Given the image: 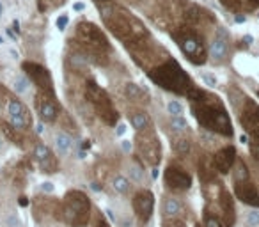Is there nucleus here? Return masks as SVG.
<instances>
[{
  "label": "nucleus",
  "mask_w": 259,
  "mask_h": 227,
  "mask_svg": "<svg viewBox=\"0 0 259 227\" xmlns=\"http://www.w3.org/2000/svg\"><path fill=\"white\" fill-rule=\"evenodd\" d=\"M187 98L190 100L192 114H194L197 123L206 131L229 139L233 137L234 135L233 123H231L229 114H227L226 107H224L219 98L199 89V87H194V90Z\"/></svg>",
  "instance_id": "f257e3e1"
},
{
  "label": "nucleus",
  "mask_w": 259,
  "mask_h": 227,
  "mask_svg": "<svg viewBox=\"0 0 259 227\" xmlns=\"http://www.w3.org/2000/svg\"><path fill=\"white\" fill-rule=\"evenodd\" d=\"M148 76L158 87L169 90V93L180 94V96H188L195 87L190 75L181 68V64L176 59L163 61L162 64H158L151 71H148Z\"/></svg>",
  "instance_id": "f03ea898"
},
{
  "label": "nucleus",
  "mask_w": 259,
  "mask_h": 227,
  "mask_svg": "<svg viewBox=\"0 0 259 227\" xmlns=\"http://www.w3.org/2000/svg\"><path fill=\"white\" fill-rule=\"evenodd\" d=\"M93 216V204L82 190H69L61 201V220L69 227H87Z\"/></svg>",
  "instance_id": "7ed1b4c3"
},
{
  "label": "nucleus",
  "mask_w": 259,
  "mask_h": 227,
  "mask_svg": "<svg viewBox=\"0 0 259 227\" xmlns=\"http://www.w3.org/2000/svg\"><path fill=\"white\" fill-rule=\"evenodd\" d=\"M103 20L107 23V27L124 43H141L146 36L148 30L146 27L139 22L137 18L130 16L128 13H115V9L107 11L103 9Z\"/></svg>",
  "instance_id": "20e7f679"
},
{
  "label": "nucleus",
  "mask_w": 259,
  "mask_h": 227,
  "mask_svg": "<svg viewBox=\"0 0 259 227\" xmlns=\"http://www.w3.org/2000/svg\"><path fill=\"white\" fill-rule=\"evenodd\" d=\"M170 37L176 41L178 48L181 50V54L195 66H201L208 61V48H206L202 37L195 32L194 29H178L174 32H170Z\"/></svg>",
  "instance_id": "39448f33"
},
{
  "label": "nucleus",
  "mask_w": 259,
  "mask_h": 227,
  "mask_svg": "<svg viewBox=\"0 0 259 227\" xmlns=\"http://www.w3.org/2000/svg\"><path fill=\"white\" fill-rule=\"evenodd\" d=\"M85 98H87V101L93 105L98 117H100L107 126H115V124H117L119 114L114 108V103H112L110 96H108L96 82H93V80H89V82L85 83Z\"/></svg>",
  "instance_id": "423d86ee"
},
{
  "label": "nucleus",
  "mask_w": 259,
  "mask_h": 227,
  "mask_svg": "<svg viewBox=\"0 0 259 227\" xmlns=\"http://www.w3.org/2000/svg\"><path fill=\"white\" fill-rule=\"evenodd\" d=\"M76 39L82 43V47L85 48L89 54H93L94 57L105 59L107 54L110 52V43L105 37V34L98 29L96 25L89 22H80L76 25Z\"/></svg>",
  "instance_id": "0eeeda50"
},
{
  "label": "nucleus",
  "mask_w": 259,
  "mask_h": 227,
  "mask_svg": "<svg viewBox=\"0 0 259 227\" xmlns=\"http://www.w3.org/2000/svg\"><path fill=\"white\" fill-rule=\"evenodd\" d=\"M135 155L142 163L149 167H156L162 162V144L153 128L144 131H137L135 137Z\"/></svg>",
  "instance_id": "6e6552de"
},
{
  "label": "nucleus",
  "mask_w": 259,
  "mask_h": 227,
  "mask_svg": "<svg viewBox=\"0 0 259 227\" xmlns=\"http://www.w3.org/2000/svg\"><path fill=\"white\" fill-rule=\"evenodd\" d=\"M4 103H6V112H8L9 123L15 128H18L20 131L30 130V126H32V114L22 103V100L11 96V94H6Z\"/></svg>",
  "instance_id": "1a4fd4ad"
},
{
  "label": "nucleus",
  "mask_w": 259,
  "mask_h": 227,
  "mask_svg": "<svg viewBox=\"0 0 259 227\" xmlns=\"http://www.w3.org/2000/svg\"><path fill=\"white\" fill-rule=\"evenodd\" d=\"M192 181H194L192 179V174L185 167H181L180 163H169L165 167V170H163V183L174 194L190 190Z\"/></svg>",
  "instance_id": "9d476101"
},
{
  "label": "nucleus",
  "mask_w": 259,
  "mask_h": 227,
  "mask_svg": "<svg viewBox=\"0 0 259 227\" xmlns=\"http://www.w3.org/2000/svg\"><path fill=\"white\" fill-rule=\"evenodd\" d=\"M36 110L43 123H55L61 116V105L57 103L55 93L37 90L36 94Z\"/></svg>",
  "instance_id": "9b49d317"
},
{
  "label": "nucleus",
  "mask_w": 259,
  "mask_h": 227,
  "mask_svg": "<svg viewBox=\"0 0 259 227\" xmlns=\"http://www.w3.org/2000/svg\"><path fill=\"white\" fill-rule=\"evenodd\" d=\"M132 208L142 223H148L155 213V194L148 188H141L132 197Z\"/></svg>",
  "instance_id": "f8f14e48"
},
{
  "label": "nucleus",
  "mask_w": 259,
  "mask_h": 227,
  "mask_svg": "<svg viewBox=\"0 0 259 227\" xmlns=\"http://www.w3.org/2000/svg\"><path fill=\"white\" fill-rule=\"evenodd\" d=\"M32 158L36 162V165L39 167L41 172L45 174H55L59 170V160L55 156V153L48 148L45 142L36 141L32 148Z\"/></svg>",
  "instance_id": "ddd939ff"
},
{
  "label": "nucleus",
  "mask_w": 259,
  "mask_h": 227,
  "mask_svg": "<svg viewBox=\"0 0 259 227\" xmlns=\"http://www.w3.org/2000/svg\"><path fill=\"white\" fill-rule=\"evenodd\" d=\"M23 71L30 78V82L37 87V90H45V93H55L54 90V80L52 75L45 66L37 64V62H23Z\"/></svg>",
  "instance_id": "4468645a"
},
{
  "label": "nucleus",
  "mask_w": 259,
  "mask_h": 227,
  "mask_svg": "<svg viewBox=\"0 0 259 227\" xmlns=\"http://www.w3.org/2000/svg\"><path fill=\"white\" fill-rule=\"evenodd\" d=\"M208 57L211 59L215 64H222L229 57V34L224 29H219L213 37V41L209 43L208 48Z\"/></svg>",
  "instance_id": "2eb2a0df"
},
{
  "label": "nucleus",
  "mask_w": 259,
  "mask_h": 227,
  "mask_svg": "<svg viewBox=\"0 0 259 227\" xmlns=\"http://www.w3.org/2000/svg\"><path fill=\"white\" fill-rule=\"evenodd\" d=\"M233 190L236 199H240L243 204L250 206V208H259V190L252 177L243 181H233Z\"/></svg>",
  "instance_id": "dca6fc26"
},
{
  "label": "nucleus",
  "mask_w": 259,
  "mask_h": 227,
  "mask_svg": "<svg viewBox=\"0 0 259 227\" xmlns=\"http://www.w3.org/2000/svg\"><path fill=\"white\" fill-rule=\"evenodd\" d=\"M217 206H219V213L222 216V220L227 223V225H234L236 222V206H234V199L233 194H231L227 188L220 187V192L215 195Z\"/></svg>",
  "instance_id": "f3484780"
},
{
  "label": "nucleus",
  "mask_w": 259,
  "mask_h": 227,
  "mask_svg": "<svg viewBox=\"0 0 259 227\" xmlns=\"http://www.w3.org/2000/svg\"><path fill=\"white\" fill-rule=\"evenodd\" d=\"M240 123L252 139L259 141V105L254 101H247L240 114Z\"/></svg>",
  "instance_id": "a211bd4d"
},
{
  "label": "nucleus",
  "mask_w": 259,
  "mask_h": 227,
  "mask_svg": "<svg viewBox=\"0 0 259 227\" xmlns=\"http://www.w3.org/2000/svg\"><path fill=\"white\" fill-rule=\"evenodd\" d=\"M211 160H213V165H215L217 172L229 174L238 160V153H236V149H234V146H224V148H220L219 151L211 156Z\"/></svg>",
  "instance_id": "6ab92c4d"
},
{
  "label": "nucleus",
  "mask_w": 259,
  "mask_h": 227,
  "mask_svg": "<svg viewBox=\"0 0 259 227\" xmlns=\"http://www.w3.org/2000/svg\"><path fill=\"white\" fill-rule=\"evenodd\" d=\"M183 213V202L176 195H165L162 201V216L163 218H174L181 216Z\"/></svg>",
  "instance_id": "aec40b11"
},
{
  "label": "nucleus",
  "mask_w": 259,
  "mask_h": 227,
  "mask_svg": "<svg viewBox=\"0 0 259 227\" xmlns=\"http://www.w3.org/2000/svg\"><path fill=\"white\" fill-rule=\"evenodd\" d=\"M128 121L135 131H144L153 128L151 117H149V114L146 110H132L128 114Z\"/></svg>",
  "instance_id": "412c9836"
},
{
  "label": "nucleus",
  "mask_w": 259,
  "mask_h": 227,
  "mask_svg": "<svg viewBox=\"0 0 259 227\" xmlns=\"http://www.w3.org/2000/svg\"><path fill=\"white\" fill-rule=\"evenodd\" d=\"M220 4L233 13H247L259 8V0H220Z\"/></svg>",
  "instance_id": "4be33fe9"
},
{
  "label": "nucleus",
  "mask_w": 259,
  "mask_h": 227,
  "mask_svg": "<svg viewBox=\"0 0 259 227\" xmlns=\"http://www.w3.org/2000/svg\"><path fill=\"white\" fill-rule=\"evenodd\" d=\"M0 130H2V133L6 135V139H9V141L13 142V144H18V146H23V131H20L18 128L13 126L9 121H4V119H0Z\"/></svg>",
  "instance_id": "5701e85b"
},
{
  "label": "nucleus",
  "mask_w": 259,
  "mask_h": 227,
  "mask_svg": "<svg viewBox=\"0 0 259 227\" xmlns=\"http://www.w3.org/2000/svg\"><path fill=\"white\" fill-rule=\"evenodd\" d=\"M71 146H73L71 135L62 130L55 131V149H57L59 155H68L71 151Z\"/></svg>",
  "instance_id": "b1692460"
},
{
  "label": "nucleus",
  "mask_w": 259,
  "mask_h": 227,
  "mask_svg": "<svg viewBox=\"0 0 259 227\" xmlns=\"http://www.w3.org/2000/svg\"><path fill=\"white\" fill-rule=\"evenodd\" d=\"M112 188H114L115 194L126 195V194H130V190H132V181H130L126 176L115 174V176L112 177Z\"/></svg>",
  "instance_id": "393cba45"
},
{
  "label": "nucleus",
  "mask_w": 259,
  "mask_h": 227,
  "mask_svg": "<svg viewBox=\"0 0 259 227\" xmlns=\"http://www.w3.org/2000/svg\"><path fill=\"white\" fill-rule=\"evenodd\" d=\"M231 176H233V181L250 179V170H248V165L243 162V160H236L233 170H231Z\"/></svg>",
  "instance_id": "a878e982"
},
{
  "label": "nucleus",
  "mask_w": 259,
  "mask_h": 227,
  "mask_svg": "<svg viewBox=\"0 0 259 227\" xmlns=\"http://www.w3.org/2000/svg\"><path fill=\"white\" fill-rule=\"evenodd\" d=\"M202 227H229L226 222L222 220V216L211 213L209 209H206L204 215H202Z\"/></svg>",
  "instance_id": "bb28decb"
},
{
  "label": "nucleus",
  "mask_w": 259,
  "mask_h": 227,
  "mask_svg": "<svg viewBox=\"0 0 259 227\" xmlns=\"http://www.w3.org/2000/svg\"><path fill=\"white\" fill-rule=\"evenodd\" d=\"M172 148H174V153H176L178 156H183V158H187V156L192 153V142L188 141V139H185V137H178L176 141H174Z\"/></svg>",
  "instance_id": "cd10ccee"
},
{
  "label": "nucleus",
  "mask_w": 259,
  "mask_h": 227,
  "mask_svg": "<svg viewBox=\"0 0 259 227\" xmlns=\"http://www.w3.org/2000/svg\"><path fill=\"white\" fill-rule=\"evenodd\" d=\"M122 94L132 101H142V98H144V93H142V89L137 83H126L124 89H122Z\"/></svg>",
  "instance_id": "c85d7f7f"
},
{
  "label": "nucleus",
  "mask_w": 259,
  "mask_h": 227,
  "mask_svg": "<svg viewBox=\"0 0 259 227\" xmlns=\"http://www.w3.org/2000/svg\"><path fill=\"white\" fill-rule=\"evenodd\" d=\"M170 130L176 131V133H183L188 130V123L183 116H170Z\"/></svg>",
  "instance_id": "c756f323"
},
{
  "label": "nucleus",
  "mask_w": 259,
  "mask_h": 227,
  "mask_svg": "<svg viewBox=\"0 0 259 227\" xmlns=\"http://www.w3.org/2000/svg\"><path fill=\"white\" fill-rule=\"evenodd\" d=\"M245 227H259V208H250L243 216Z\"/></svg>",
  "instance_id": "7c9ffc66"
},
{
  "label": "nucleus",
  "mask_w": 259,
  "mask_h": 227,
  "mask_svg": "<svg viewBox=\"0 0 259 227\" xmlns=\"http://www.w3.org/2000/svg\"><path fill=\"white\" fill-rule=\"evenodd\" d=\"M167 112H169L170 116H183V105L176 100L169 101L167 103Z\"/></svg>",
  "instance_id": "2f4dec72"
},
{
  "label": "nucleus",
  "mask_w": 259,
  "mask_h": 227,
  "mask_svg": "<svg viewBox=\"0 0 259 227\" xmlns=\"http://www.w3.org/2000/svg\"><path fill=\"white\" fill-rule=\"evenodd\" d=\"M163 227H187V220H185L183 216L163 218Z\"/></svg>",
  "instance_id": "473e14b6"
},
{
  "label": "nucleus",
  "mask_w": 259,
  "mask_h": 227,
  "mask_svg": "<svg viewBox=\"0 0 259 227\" xmlns=\"http://www.w3.org/2000/svg\"><path fill=\"white\" fill-rule=\"evenodd\" d=\"M27 89H29V80L25 78V76H16L15 80V90L20 94L27 93Z\"/></svg>",
  "instance_id": "72a5a7b5"
},
{
  "label": "nucleus",
  "mask_w": 259,
  "mask_h": 227,
  "mask_svg": "<svg viewBox=\"0 0 259 227\" xmlns=\"http://www.w3.org/2000/svg\"><path fill=\"white\" fill-rule=\"evenodd\" d=\"M248 149H250L252 158L259 162V141H257V139H252L250 137V142H248Z\"/></svg>",
  "instance_id": "f704fd0d"
},
{
  "label": "nucleus",
  "mask_w": 259,
  "mask_h": 227,
  "mask_svg": "<svg viewBox=\"0 0 259 227\" xmlns=\"http://www.w3.org/2000/svg\"><path fill=\"white\" fill-rule=\"evenodd\" d=\"M6 227H23V225L18 222V220L15 218V216H13V218H8V220H6Z\"/></svg>",
  "instance_id": "c9c22d12"
},
{
  "label": "nucleus",
  "mask_w": 259,
  "mask_h": 227,
  "mask_svg": "<svg viewBox=\"0 0 259 227\" xmlns=\"http://www.w3.org/2000/svg\"><path fill=\"white\" fill-rule=\"evenodd\" d=\"M66 25H68V16H61V18L57 20V27L61 30H64L66 29Z\"/></svg>",
  "instance_id": "e433bc0d"
},
{
  "label": "nucleus",
  "mask_w": 259,
  "mask_h": 227,
  "mask_svg": "<svg viewBox=\"0 0 259 227\" xmlns=\"http://www.w3.org/2000/svg\"><path fill=\"white\" fill-rule=\"evenodd\" d=\"M202 78H204V82L208 83V85H215V83H217V80L213 78V76H209V75H202Z\"/></svg>",
  "instance_id": "4c0bfd02"
},
{
  "label": "nucleus",
  "mask_w": 259,
  "mask_h": 227,
  "mask_svg": "<svg viewBox=\"0 0 259 227\" xmlns=\"http://www.w3.org/2000/svg\"><path fill=\"white\" fill-rule=\"evenodd\" d=\"M13 29H15L16 32H20V23L16 22V20H15V22H13Z\"/></svg>",
  "instance_id": "58836bf2"
},
{
  "label": "nucleus",
  "mask_w": 259,
  "mask_h": 227,
  "mask_svg": "<svg viewBox=\"0 0 259 227\" xmlns=\"http://www.w3.org/2000/svg\"><path fill=\"white\" fill-rule=\"evenodd\" d=\"M236 22L238 23H243L245 22V16H236Z\"/></svg>",
  "instance_id": "ea45409f"
},
{
  "label": "nucleus",
  "mask_w": 259,
  "mask_h": 227,
  "mask_svg": "<svg viewBox=\"0 0 259 227\" xmlns=\"http://www.w3.org/2000/svg\"><path fill=\"white\" fill-rule=\"evenodd\" d=\"M82 9H83V6H82V4H76V6H75V11H82Z\"/></svg>",
  "instance_id": "a19ab883"
},
{
  "label": "nucleus",
  "mask_w": 259,
  "mask_h": 227,
  "mask_svg": "<svg viewBox=\"0 0 259 227\" xmlns=\"http://www.w3.org/2000/svg\"><path fill=\"white\" fill-rule=\"evenodd\" d=\"M2 148H4V141H2V137H0V151H2Z\"/></svg>",
  "instance_id": "79ce46f5"
},
{
  "label": "nucleus",
  "mask_w": 259,
  "mask_h": 227,
  "mask_svg": "<svg viewBox=\"0 0 259 227\" xmlns=\"http://www.w3.org/2000/svg\"><path fill=\"white\" fill-rule=\"evenodd\" d=\"M2 11H4V8H2V2H0V16H2Z\"/></svg>",
  "instance_id": "37998d69"
},
{
  "label": "nucleus",
  "mask_w": 259,
  "mask_h": 227,
  "mask_svg": "<svg viewBox=\"0 0 259 227\" xmlns=\"http://www.w3.org/2000/svg\"><path fill=\"white\" fill-rule=\"evenodd\" d=\"M257 96H259V90H257Z\"/></svg>",
  "instance_id": "c03bdc74"
},
{
  "label": "nucleus",
  "mask_w": 259,
  "mask_h": 227,
  "mask_svg": "<svg viewBox=\"0 0 259 227\" xmlns=\"http://www.w3.org/2000/svg\"><path fill=\"white\" fill-rule=\"evenodd\" d=\"M103 2H105V0H103Z\"/></svg>",
  "instance_id": "a18cd8bd"
}]
</instances>
